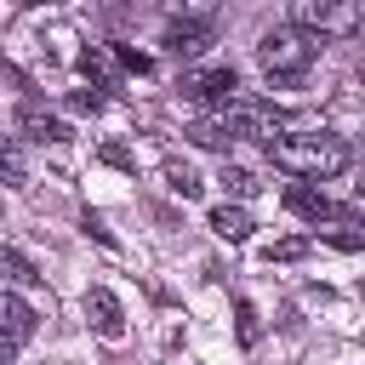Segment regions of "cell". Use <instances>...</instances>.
Returning a JSON list of instances; mask_svg holds the SVG:
<instances>
[{
    "label": "cell",
    "mask_w": 365,
    "mask_h": 365,
    "mask_svg": "<svg viewBox=\"0 0 365 365\" xmlns=\"http://www.w3.org/2000/svg\"><path fill=\"white\" fill-rule=\"evenodd\" d=\"M268 160L302 182H319V177H336L348 165V143L331 137V131H291V137H274L268 143Z\"/></svg>",
    "instance_id": "6da1fadb"
},
{
    "label": "cell",
    "mask_w": 365,
    "mask_h": 365,
    "mask_svg": "<svg viewBox=\"0 0 365 365\" xmlns=\"http://www.w3.org/2000/svg\"><path fill=\"white\" fill-rule=\"evenodd\" d=\"M257 63L268 68V80L297 86V80L319 63V40H314V34H302L297 23H279V29H268V34L257 40Z\"/></svg>",
    "instance_id": "7a4b0ae2"
},
{
    "label": "cell",
    "mask_w": 365,
    "mask_h": 365,
    "mask_svg": "<svg viewBox=\"0 0 365 365\" xmlns=\"http://www.w3.org/2000/svg\"><path fill=\"white\" fill-rule=\"evenodd\" d=\"M291 23L314 40H348L365 29L359 0H291Z\"/></svg>",
    "instance_id": "3957f363"
},
{
    "label": "cell",
    "mask_w": 365,
    "mask_h": 365,
    "mask_svg": "<svg viewBox=\"0 0 365 365\" xmlns=\"http://www.w3.org/2000/svg\"><path fill=\"white\" fill-rule=\"evenodd\" d=\"M222 125H228L234 137H257V143H274V137H279V114H274L268 103H257V97H234V103L222 108Z\"/></svg>",
    "instance_id": "277c9868"
},
{
    "label": "cell",
    "mask_w": 365,
    "mask_h": 365,
    "mask_svg": "<svg viewBox=\"0 0 365 365\" xmlns=\"http://www.w3.org/2000/svg\"><path fill=\"white\" fill-rule=\"evenodd\" d=\"M182 91H188L194 103H234V91H240V74H234L228 63L188 68V74H182Z\"/></svg>",
    "instance_id": "5b68a950"
},
{
    "label": "cell",
    "mask_w": 365,
    "mask_h": 365,
    "mask_svg": "<svg viewBox=\"0 0 365 365\" xmlns=\"http://www.w3.org/2000/svg\"><path fill=\"white\" fill-rule=\"evenodd\" d=\"M86 319H91V331L103 336V342H125V308H120V297L108 291V285H91L86 291Z\"/></svg>",
    "instance_id": "8992f818"
},
{
    "label": "cell",
    "mask_w": 365,
    "mask_h": 365,
    "mask_svg": "<svg viewBox=\"0 0 365 365\" xmlns=\"http://www.w3.org/2000/svg\"><path fill=\"white\" fill-rule=\"evenodd\" d=\"M17 125H23L34 143H68V125H63L40 97H23V103H17Z\"/></svg>",
    "instance_id": "52a82bcc"
},
{
    "label": "cell",
    "mask_w": 365,
    "mask_h": 365,
    "mask_svg": "<svg viewBox=\"0 0 365 365\" xmlns=\"http://www.w3.org/2000/svg\"><path fill=\"white\" fill-rule=\"evenodd\" d=\"M160 46H165L171 57H188V63H194V57L211 46V23H200V17H177V23L165 29V40H160Z\"/></svg>",
    "instance_id": "ba28073f"
},
{
    "label": "cell",
    "mask_w": 365,
    "mask_h": 365,
    "mask_svg": "<svg viewBox=\"0 0 365 365\" xmlns=\"http://www.w3.org/2000/svg\"><path fill=\"white\" fill-rule=\"evenodd\" d=\"M0 331H6V336H17V342H29V336L40 331V314H34L17 291H0Z\"/></svg>",
    "instance_id": "9c48e42d"
},
{
    "label": "cell",
    "mask_w": 365,
    "mask_h": 365,
    "mask_svg": "<svg viewBox=\"0 0 365 365\" xmlns=\"http://www.w3.org/2000/svg\"><path fill=\"white\" fill-rule=\"evenodd\" d=\"M285 205H291L297 217H308V222H331V217H348L336 200H325V194H319V188H308V182H297V188L285 194Z\"/></svg>",
    "instance_id": "30bf717a"
},
{
    "label": "cell",
    "mask_w": 365,
    "mask_h": 365,
    "mask_svg": "<svg viewBox=\"0 0 365 365\" xmlns=\"http://www.w3.org/2000/svg\"><path fill=\"white\" fill-rule=\"evenodd\" d=\"M211 234L228 240V245H245V240H251V217H245L240 205H217V211H211Z\"/></svg>",
    "instance_id": "8fae6325"
},
{
    "label": "cell",
    "mask_w": 365,
    "mask_h": 365,
    "mask_svg": "<svg viewBox=\"0 0 365 365\" xmlns=\"http://www.w3.org/2000/svg\"><path fill=\"white\" fill-rule=\"evenodd\" d=\"M160 177H165V188H171V194H182V200H200V188H205V182H200V171H194L188 160H177V154L160 165Z\"/></svg>",
    "instance_id": "7c38bea8"
},
{
    "label": "cell",
    "mask_w": 365,
    "mask_h": 365,
    "mask_svg": "<svg viewBox=\"0 0 365 365\" xmlns=\"http://www.w3.org/2000/svg\"><path fill=\"white\" fill-rule=\"evenodd\" d=\"M0 279H6V285H40L46 274H40V268H34V262H29L23 251H11V245H0Z\"/></svg>",
    "instance_id": "4fadbf2b"
},
{
    "label": "cell",
    "mask_w": 365,
    "mask_h": 365,
    "mask_svg": "<svg viewBox=\"0 0 365 365\" xmlns=\"http://www.w3.org/2000/svg\"><path fill=\"white\" fill-rule=\"evenodd\" d=\"M0 182H6V188H23V182H29V165H23V148H17L11 137H0Z\"/></svg>",
    "instance_id": "5bb4252c"
},
{
    "label": "cell",
    "mask_w": 365,
    "mask_h": 365,
    "mask_svg": "<svg viewBox=\"0 0 365 365\" xmlns=\"http://www.w3.org/2000/svg\"><path fill=\"white\" fill-rule=\"evenodd\" d=\"M217 182H222V188H228L234 200H251V194L262 188V182H257V177H251L245 165H228V160H222V171H217Z\"/></svg>",
    "instance_id": "9a60e30c"
},
{
    "label": "cell",
    "mask_w": 365,
    "mask_h": 365,
    "mask_svg": "<svg viewBox=\"0 0 365 365\" xmlns=\"http://www.w3.org/2000/svg\"><path fill=\"white\" fill-rule=\"evenodd\" d=\"M188 137H194L200 148H228V143H234V131H228L222 120H194V125H188Z\"/></svg>",
    "instance_id": "2e32d148"
},
{
    "label": "cell",
    "mask_w": 365,
    "mask_h": 365,
    "mask_svg": "<svg viewBox=\"0 0 365 365\" xmlns=\"http://www.w3.org/2000/svg\"><path fill=\"white\" fill-rule=\"evenodd\" d=\"M234 336H240V348H251V342L262 336V319H257V308H251L245 297L234 302Z\"/></svg>",
    "instance_id": "e0dca14e"
},
{
    "label": "cell",
    "mask_w": 365,
    "mask_h": 365,
    "mask_svg": "<svg viewBox=\"0 0 365 365\" xmlns=\"http://www.w3.org/2000/svg\"><path fill=\"white\" fill-rule=\"evenodd\" d=\"M308 251H314V240L291 234V240H274V245H268L262 257H268V262H297V257H308Z\"/></svg>",
    "instance_id": "ac0fdd59"
},
{
    "label": "cell",
    "mask_w": 365,
    "mask_h": 365,
    "mask_svg": "<svg viewBox=\"0 0 365 365\" xmlns=\"http://www.w3.org/2000/svg\"><path fill=\"white\" fill-rule=\"evenodd\" d=\"M160 6H165V11H177V17H200V23L217 11V0H160Z\"/></svg>",
    "instance_id": "d6986e66"
},
{
    "label": "cell",
    "mask_w": 365,
    "mask_h": 365,
    "mask_svg": "<svg viewBox=\"0 0 365 365\" xmlns=\"http://www.w3.org/2000/svg\"><path fill=\"white\" fill-rule=\"evenodd\" d=\"M97 160H103V165H120V171H137V160H131L120 143H103V148H97Z\"/></svg>",
    "instance_id": "ffe728a7"
},
{
    "label": "cell",
    "mask_w": 365,
    "mask_h": 365,
    "mask_svg": "<svg viewBox=\"0 0 365 365\" xmlns=\"http://www.w3.org/2000/svg\"><path fill=\"white\" fill-rule=\"evenodd\" d=\"M0 365H17V336L0 331Z\"/></svg>",
    "instance_id": "44dd1931"
},
{
    "label": "cell",
    "mask_w": 365,
    "mask_h": 365,
    "mask_svg": "<svg viewBox=\"0 0 365 365\" xmlns=\"http://www.w3.org/2000/svg\"><path fill=\"white\" fill-rule=\"evenodd\" d=\"M23 6H29V11H34V6H57V0H23Z\"/></svg>",
    "instance_id": "7402d4cb"
},
{
    "label": "cell",
    "mask_w": 365,
    "mask_h": 365,
    "mask_svg": "<svg viewBox=\"0 0 365 365\" xmlns=\"http://www.w3.org/2000/svg\"><path fill=\"white\" fill-rule=\"evenodd\" d=\"M354 188H359V194H365V177H359V182H354Z\"/></svg>",
    "instance_id": "603a6c76"
},
{
    "label": "cell",
    "mask_w": 365,
    "mask_h": 365,
    "mask_svg": "<svg viewBox=\"0 0 365 365\" xmlns=\"http://www.w3.org/2000/svg\"><path fill=\"white\" fill-rule=\"evenodd\" d=\"M359 80H365V57H359Z\"/></svg>",
    "instance_id": "cb8c5ba5"
},
{
    "label": "cell",
    "mask_w": 365,
    "mask_h": 365,
    "mask_svg": "<svg viewBox=\"0 0 365 365\" xmlns=\"http://www.w3.org/2000/svg\"><path fill=\"white\" fill-rule=\"evenodd\" d=\"M359 17H365V0H359Z\"/></svg>",
    "instance_id": "d4e9b609"
}]
</instances>
